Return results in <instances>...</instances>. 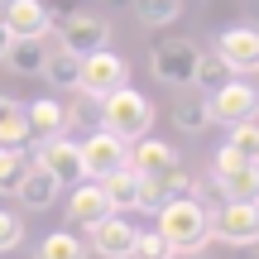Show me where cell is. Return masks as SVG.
<instances>
[{
    "label": "cell",
    "instance_id": "1",
    "mask_svg": "<svg viewBox=\"0 0 259 259\" xmlns=\"http://www.w3.org/2000/svg\"><path fill=\"white\" fill-rule=\"evenodd\" d=\"M154 231L173 245V254H197L211 245V206L202 197H178L154 211Z\"/></svg>",
    "mask_w": 259,
    "mask_h": 259
},
{
    "label": "cell",
    "instance_id": "2",
    "mask_svg": "<svg viewBox=\"0 0 259 259\" xmlns=\"http://www.w3.org/2000/svg\"><path fill=\"white\" fill-rule=\"evenodd\" d=\"M96 120L106 130H115L120 139H139L149 135V125H154V106L144 101V92H135V87H115V92H106L101 101H96Z\"/></svg>",
    "mask_w": 259,
    "mask_h": 259
},
{
    "label": "cell",
    "instance_id": "3",
    "mask_svg": "<svg viewBox=\"0 0 259 259\" xmlns=\"http://www.w3.org/2000/svg\"><path fill=\"white\" fill-rule=\"evenodd\" d=\"M130 82V63L120 53H111V48H96V53H82V72H77V92L87 96V101H101L106 92H115V87Z\"/></svg>",
    "mask_w": 259,
    "mask_h": 259
},
{
    "label": "cell",
    "instance_id": "4",
    "mask_svg": "<svg viewBox=\"0 0 259 259\" xmlns=\"http://www.w3.org/2000/svg\"><path fill=\"white\" fill-rule=\"evenodd\" d=\"M211 240L250 250L259 245V202H221L211 211Z\"/></svg>",
    "mask_w": 259,
    "mask_h": 259
},
{
    "label": "cell",
    "instance_id": "5",
    "mask_svg": "<svg viewBox=\"0 0 259 259\" xmlns=\"http://www.w3.org/2000/svg\"><path fill=\"white\" fill-rule=\"evenodd\" d=\"M82 178H92V183H101L106 173H115V168L130 163V139H120L115 130H92V135L82 139Z\"/></svg>",
    "mask_w": 259,
    "mask_h": 259
},
{
    "label": "cell",
    "instance_id": "6",
    "mask_svg": "<svg viewBox=\"0 0 259 259\" xmlns=\"http://www.w3.org/2000/svg\"><path fill=\"white\" fill-rule=\"evenodd\" d=\"M24 149H29V163H44L63 187L82 183V149H77V139L53 135V139H29Z\"/></svg>",
    "mask_w": 259,
    "mask_h": 259
},
{
    "label": "cell",
    "instance_id": "7",
    "mask_svg": "<svg viewBox=\"0 0 259 259\" xmlns=\"http://www.w3.org/2000/svg\"><path fill=\"white\" fill-rule=\"evenodd\" d=\"M197 53H202V48H197L192 38H163V44H154V53H149L154 82H163V87H192Z\"/></svg>",
    "mask_w": 259,
    "mask_h": 259
},
{
    "label": "cell",
    "instance_id": "8",
    "mask_svg": "<svg viewBox=\"0 0 259 259\" xmlns=\"http://www.w3.org/2000/svg\"><path fill=\"white\" fill-rule=\"evenodd\" d=\"M211 101V125H235V120H250L259 115V87L245 82V77H231L221 92L206 96Z\"/></svg>",
    "mask_w": 259,
    "mask_h": 259
},
{
    "label": "cell",
    "instance_id": "9",
    "mask_svg": "<svg viewBox=\"0 0 259 259\" xmlns=\"http://www.w3.org/2000/svg\"><path fill=\"white\" fill-rule=\"evenodd\" d=\"M58 44L67 48V53H96V48L111 44V24H106L101 15H87V10H77V15H63L58 19Z\"/></svg>",
    "mask_w": 259,
    "mask_h": 259
},
{
    "label": "cell",
    "instance_id": "10",
    "mask_svg": "<svg viewBox=\"0 0 259 259\" xmlns=\"http://www.w3.org/2000/svg\"><path fill=\"white\" fill-rule=\"evenodd\" d=\"M216 53L231 63L235 77H259V29L254 24H231L216 34Z\"/></svg>",
    "mask_w": 259,
    "mask_h": 259
},
{
    "label": "cell",
    "instance_id": "11",
    "mask_svg": "<svg viewBox=\"0 0 259 259\" xmlns=\"http://www.w3.org/2000/svg\"><path fill=\"white\" fill-rule=\"evenodd\" d=\"M135 235H139L135 226H130L120 211H111V216H101L96 226H87V250L101 254V259H130Z\"/></svg>",
    "mask_w": 259,
    "mask_h": 259
},
{
    "label": "cell",
    "instance_id": "12",
    "mask_svg": "<svg viewBox=\"0 0 259 259\" xmlns=\"http://www.w3.org/2000/svg\"><path fill=\"white\" fill-rule=\"evenodd\" d=\"M0 24L15 38H48L53 34V10L44 0H5L0 5Z\"/></svg>",
    "mask_w": 259,
    "mask_h": 259
},
{
    "label": "cell",
    "instance_id": "13",
    "mask_svg": "<svg viewBox=\"0 0 259 259\" xmlns=\"http://www.w3.org/2000/svg\"><path fill=\"white\" fill-rule=\"evenodd\" d=\"M211 187L221 202H259V163H231L211 168ZM216 202V206H221Z\"/></svg>",
    "mask_w": 259,
    "mask_h": 259
},
{
    "label": "cell",
    "instance_id": "14",
    "mask_svg": "<svg viewBox=\"0 0 259 259\" xmlns=\"http://www.w3.org/2000/svg\"><path fill=\"white\" fill-rule=\"evenodd\" d=\"M58 192H63V183H58L44 163H29L24 178H19V187H15L19 206H29V211H48V206L58 202Z\"/></svg>",
    "mask_w": 259,
    "mask_h": 259
},
{
    "label": "cell",
    "instance_id": "15",
    "mask_svg": "<svg viewBox=\"0 0 259 259\" xmlns=\"http://www.w3.org/2000/svg\"><path fill=\"white\" fill-rule=\"evenodd\" d=\"M183 158H178V149L168 144V139H154V135H139L130 139V168L135 173H168V168H178Z\"/></svg>",
    "mask_w": 259,
    "mask_h": 259
},
{
    "label": "cell",
    "instance_id": "16",
    "mask_svg": "<svg viewBox=\"0 0 259 259\" xmlns=\"http://www.w3.org/2000/svg\"><path fill=\"white\" fill-rule=\"evenodd\" d=\"M67 216H72V226H96L101 216H111V197H106V187L92 183V178H82V183L72 187V197H67Z\"/></svg>",
    "mask_w": 259,
    "mask_h": 259
},
{
    "label": "cell",
    "instance_id": "17",
    "mask_svg": "<svg viewBox=\"0 0 259 259\" xmlns=\"http://www.w3.org/2000/svg\"><path fill=\"white\" fill-rule=\"evenodd\" d=\"M173 125L183 130V135H202V130H211V101H206V92H183L173 101Z\"/></svg>",
    "mask_w": 259,
    "mask_h": 259
},
{
    "label": "cell",
    "instance_id": "18",
    "mask_svg": "<svg viewBox=\"0 0 259 259\" xmlns=\"http://www.w3.org/2000/svg\"><path fill=\"white\" fill-rule=\"evenodd\" d=\"M24 115H29V135H34V139L67 135V106H63V101H53V96H44V101L24 106Z\"/></svg>",
    "mask_w": 259,
    "mask_h": 259
},
{
    "label": "cell",
    "instance_id": "19",
    "mask_svg": "<svg viewBox=\"0 0 259 259\" xmlns=\"http://www.w3.org/2000/svg\"><path fill=\"white\" fill-rule=\"evenodd\" d=\"M77 72H82V58L77 53H67L63 44L53 48V53H44V82L53 87V92H77Z\"/></svg>",
    "mask_w": 259,
    "mask_h": 259
},
{
    "label": "cell",
    "instance_id": "20",
    "mask_svg": "<svg viewBox=\"0 0 259 259\" xmlns=\"http://www.w3.org/2000/svg\"><path fill=\"white\" fill-rule=\"evenodd\" d=\"M101 187H106V197H111V211H139V173L130 163L115 168V173H106Z\"/></svg>",
    "mask_w": 259,
    "mask_h": 259
},
{
    "label": "cell",
    "instance_id": "21",
    "mask_svg": "<svg viewBox=\"0 0 259 259\" xmlns=\"http://www.w3.org/2000/svg\"><path fill=\"white\" fill-rule=\"evenodd\" d=\"M231 77H235V72H231V63H226L216 48H211V53H197V67H192V92H206V96H211V92H221Z\"/></svg>",
    "mask_w": 259,
    "mask_h": 259
},
{
    "label": "cell",
    "instance_id": "22",
    "mask_svg": "<svg viewBox=\"0 0 259 259\" xmlns=\"http://www.w3.org/2000/svg\"><path fill=\"white\" fill-rule=\"evenodd\" d=\"M29 139H34V135H29L24 106L10 101V96H0V144H5V149H24Z\"/></svg>",
    "mask_w": 259,
    "mask_h": 259
},
{
    "label": "cell",
    "instance_id": "23",
    "mask_svg": "<svg viewBox=\"0 0 259 259\" xmlns=\"http://www.w3.org/2000/svg\"><path fill=\"white\" fill-rule=\"evenodd\" d=\"M44 38H15L10 44V53H5V67L10 72H19V77H38L44 72Z\"/></svg>",
    "mask_w": 259,
    "mask_h": 259
},
{
    "label": "cell",
    "instance_id": "24",
    "mask_svg": "<svg viewBox=\"0 0 259 259\" xmlns=\"http://www.w3.org/2000/svg\"><path fill=\"white\" fill-rule=\"evenodd\" d=\"M130 5H135V19L144 29H168L183 15V0H130Z\"/></svg>",
    "mask_w": 259,
    "mask_h": 259
},
{
    "label": "cell",
    "instance_id": "25",
    "mask_svg": "<svg viewBox=\"0 0 259 259\" xmlns=\"http://www.w3.org/2000/svg\"><path fill=\"white\" fill-rule=\"evenodd\" d=\"M226 130H231L226 149H235L245 163H259V115H250V120H235V125H226Z\"/></svg>",
    "mask_w": 259,
    "mask_h": 259
},
{
    "label": "cell",
    "instance_id": "26",
    "mask_svg": "<svg viewBox=\"0 0 259 259\" xmlns=\"http://www.w3.org/2000/svg\"><path fill=\"white\" fill-rule=\"evenodd\" d=\"M87 240H77L72 231H53L44 235V245H38V259H87Z\"/></svg>",
    "mask_w": 259,
    "mask_h": 259
},
{
    "label": "cell",
    "instance_id": "27",
    "mask_svg": "<svg viewBox=\"0 0 259 259\" xmlns=\"http://www.w3.org/2000/svg\"><path fill=\"white\" fill-rule=\"evenodd\" d=\"M24 168H29V149H5V144H0V197L19 187Z\"/></svg>",
    "mask_w": 259,
    "mask_h": 259
},
{
    "label": "cell",
    "instance_id": "28",
    "mask_svg": "<svg viewBox=\"0 0 259 259\" xmlns=\"http://www.w3.org/2000/svg\"><path fill=\"white\" fill-rule=\"evenodd\" d=\"M130 259H178V254H173V245H168L158 231H139V235H135V250H130Z\"/></svg>",
    "mask_w": 259,
    "mask_h": 259
},
{
    "label": "cell",
    "instance_id": "29",
    "mask_svg": "<svg viewBox=\"0 0 259 259\" xmlns=\"http://www.w3.org/2000/svg\"><path fill=\"white\" fill-rule=\"evenodd\" d=\"M19 240H24V221H19L15 211L0 206V254H5V250H19Z\"/></svg>",
    "mask_w": 259,
    "mask_h": 259
},
{
    "label": "cell",
    "instance_id": "30",
    "mask_svg": "<svg viewBox=\"0 0 259 259\" xmlns=\"http://www.w3.org/2000/svg\"><path fill=\"white\" fill-rule=\"evenodd\" d=\"M10 44H15V34H10V29L0 24V63H5V53H10Z\"/></svg>",
    "mask_w": 259,
    "mask_h": 259
},
{
    "label": "cell",
    "instance_id": "31",
    "mask_svg": "<svg viewBox=\"0 0 259 259\" xmlns=\"http://www.w3.org/2000/svg\"><path fill=\"white\" fill-rule=\"evenodd\" d=\"M183 259H206V254H202V250H197V254H183Z\"/></svg>",
    "mask_w": 259,
    "mask_h": 259
},
{
    "label": "cell",
    "instance_id": "32",
    "mask_svg": "<svg viewBox=\"0 0 259 259\" xmlns=\"http://www.w3.org/2000/svg\"><path fill=\"white\" fill-rule=\"evenodd\" d=\"M115 5H130V0H115Z\"/></svg>",
    "mask_w": 259,
    "mask_h": 259
},
{
    "label": "cell",
    "instance_id": "33",
    "mask_svg": "<svg viewBox=\"0 0 259 259\" xmlns=\"http://www.w3.org/2000/svg\"><path fill=\"white\" fill-rule=\"evenodd\" d=\"M245 259H259V254H245Z\"/></svg>",
    "mask_w": 259,
    "mask_h": 259
},
{
    "label": "cell",
    "instance_id": "34",
    "mask_svg": "<svg viewBox=\"0 0 259 259\" xmlns=\"http://www.w3.org/2000/svg\"><path fill=\"white\" fill-rule=\"evenodd\" d=\"M0 5H5V0H0Z\"/></svg>",
    "mask_w": 259,
    "mask_h": 259
}]
</instances>
